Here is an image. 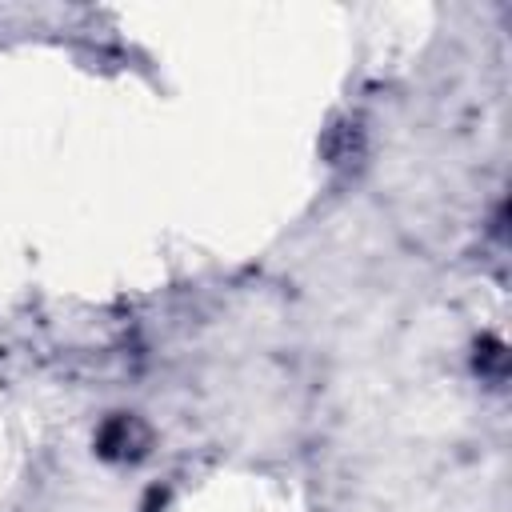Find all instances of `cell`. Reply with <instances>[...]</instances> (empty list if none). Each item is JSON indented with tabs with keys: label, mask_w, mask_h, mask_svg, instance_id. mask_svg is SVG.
<instances>
[{
	"label": "cell",
	"mask_w": 512,
	"mask_h": 512,
	"mask_svg": "<svg viewBox=\"0 0 512 512\" xmlns=\"http://www.w3.org/2000/svg\"><path fill=\"white\" fill-rule=\"evenodd\" d=\"M144 440H148V432L132 416H116L100 432V452L112 456V460H124V456H136L144 448Z\"/></svg>",
	"instance_id": "1"
}]
</instances>
